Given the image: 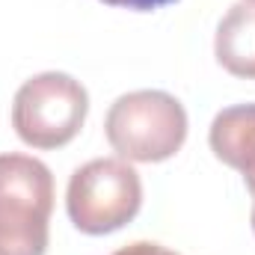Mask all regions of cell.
<instances>
[{
    "mask_svg": "<svg viewBox=\"0 0 255 255\" xmlns=\"http://www.w3.org/2000/svg\"><path fill=\"white\" fill-rule=\"evenodd\" d=\"M107 142L128 163H160L187 139L184 104L160 89H139L116 98L104 122Z\"/></svg>",
    "mask_w": 255,
    "mask_h": 255,
    "instance_id": "2",
    "label": "cell"
},
{
    "mask_svg": "<svg viewBox=\"0 0 255 255\" xmlns=\"http://www.w3.org/2000/svg\"><path fill=\"white\" fill-rule=\"evenodd\" d=\"M253 232H255V205H253Z\"/></svg>",
    "mask_w": 255,
    "mask_h": 255,
    "instance_id": "9",
    "label": "cell"
},
{
    "mask_svg": "<svg viewBox=\"0 0 255 255\" xmlns=\"http://www.w3.org/2000/svg\"><path fill=\"white\" fill-rule=\"evenodd\" d=\"M211 151L238 169L255 196V104H235L214 116L208 130Z\"/></svg>",
    "mask_w": 255,
    "mask_h": 255,
    "instance_id": "5",
    "label": "cell"
},
{
    "mask_svg": "<svg viewBox=\"0 0 255 255\" xmlns=\"http://www.w3.org/2000/svg\"><path fill=\"white\" fill-rule=\"evenodd\" d=\"M142 205L139 172L122 157H95L74 169L65 208L77 232L110 235L128 226Z\"/></svg>",
    "mask_w": 255,
    "mask_h": 255,
    "instance_id": "4",
    "label": "cell"
},
{
    "mask_svg": "<svg viewBox=\"0 0 255 255\" xmlns=\"http://www.w3.org/2000/svg\"><path fill=\"white\" fill-rule=\"evenodd\" d=\"M54 175L33 154H0V255H45Z\"/></svg>",
    "mask_w": 255,
    "mask_h": 255,
    "instance_id": "1",
    "label": "cell"
},
{
    "mask_svg": "<svg viewBox=\"0 0 255 255\" xmlns=\"http://www.w3.org/2000/svg\"><path fill=\"white\" fill-rule=\"evenodd\" d=\"M113 255H178L160 244H151V241H136V244H128L122 250H116Z\"/></svg>",
    "mask_w": 255,
    "mask_h": 255,
    "instance_id": "7",
    "label": "cell"
},
{
    "mask_svg": "<svg viewBox=\"0 0 255 255\" xmlns=\"http://www.w3.org/2000/svg\"><path fill=\"white\" fill-rule=\"evenodd\" d=\"M214 54H217V63L229 74L244 77V80H255V3L253 0H241L223 15V21L217 27V39H214Z\"/></svg>",
    "mask_w": 255,
    "mask_h": 255,
    "instance_id": "6",
    "label": "cell"
},
{
    "mask_svg": "<svg viewBox=\"0 0 255 255\" xmlns=\"http://www.w3.org/2000/svg\"><path fill=\"white\" fill-rule=\"evenodd\" d=\"M253 3H255V0H253Z\"/></svg>",
    "mask_w": 255,
    "mask_h": 255,
    "instance_id": "10",
    "label": "cell"
},
{
    "mask_svg": "<svg viewBox=\"0 0 255 255\" xmlns=\"http://www.w3.org/2000/svg\"><path fill=\"white\" fill-rule=\"evenodd\" d=\"M89 113V95L65 71H45L21 83L12 101V128L30 148L68 145Z\"/></svg>",
    "mask_w": 255,
    "mask_h": 255,
    "instance_id": "3",
    "label": "cell"
},
{
    "mask_svg": "<svg viewBox=\"0 0 255 255\" xmlns=\"http://www.w3.org/2000/svg\"><path fill=\"white\" fill-rule=\"evenodd\" d=\"M101 3H110V6H122V9H133V12H154V9H163L175 0H101Z\"/></svg>",
    "mask_w": 255,
    "mask_h": 255,
    "instance_id": "8",
    "label": "cell"
}]
</instances>
